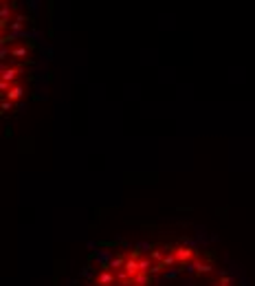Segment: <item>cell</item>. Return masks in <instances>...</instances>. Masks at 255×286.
<instances>
[{
	"mask_svg": "<svg viewBox=\"0 0 255 286\" xmlns=\"http://www.w3.org/2000/svg\"><path fill=\"white\" fill-rule=\"evenodd\" d=\"M160 264H163L165 268H168V266H174V264H178V262H176V258H174V251H172V253H165L163 260H160Z\"/></svg>",
	"mask_w": 255,
	"mask_h": 286,
	"instance_id": "2",
	"label": "cell"
},
{
	"mask_svg": "<svg viewBox=\"0 0 255 286\" xmlns=\"http://www.w3.org/2000/svg\"><path fill=\"white\" fill-rule=\"evenodd\" d=\"M114 280H117V275L106 268V271H102V273L97 275V286H108V284H112Z\"/></svg>",
	"mask_w": 255,
	"mask_h": 286,
	"instance_id": "1",
	"label": "cell"
},
{
	"mask_svg": "<svg viewBox=\"0 0 255 286\" xmlns=\"http://www.w3.org/2000/svg\"><path fill=\"white\" fill-rule=\"evenodd\" d=\"M124 264H126V260H124V258H112V260H110V264H108V271H117V268H121V266H124Z\"/></svg>",
	"mask_w": 255,
	"mask_h": 286,
	"instance_id": "3",
	"label": "cell"
},
{
	"mask_svg": "<svg viewBox=\"0 0 255 286\" xmlns=\"http://www.w3.org/2000/svg\"><path fill=\"white\" fill-rule=\"evenodd\" d=\"M163 256H165L163 249H152V251H150V260H152V262H154V260L160 262V260H163Z\"/></svg>",
	"mask_w": 255,
	"mask_h": 286,
	"instance_id": "4",
	"label": "cell"
}]
</instances>
